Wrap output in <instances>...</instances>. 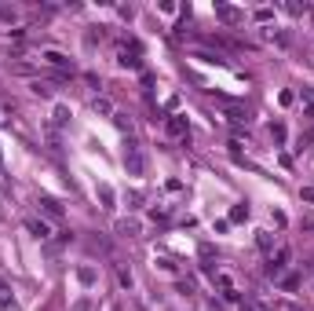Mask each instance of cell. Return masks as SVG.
Segmentation results:
<instances>
[{"label": "cell", "instance_id": "ffe728a7", "mask_svg": "<svg viewBox=\"0 0 314 311\" xmlns=\"http://www.w3.org/2000/svg\"><path fill=\"white\" fill-rule=\"evenodd\" d=\"M241 311H252V307H241Z\"/></svg>", "mask_w": 314, "mask_h": 311}, {"label": "cell", "instance_id": "8992f818", "mask_svg": "<svg viewBox=\"0 0 314 311\" xmlns=\"http://www.w3.org/2000/svg\"><path fill=\"white\" fill-rule=\"evenodd\" d=\"M300 110H303V117L307 121H314V88H300Z\"/></svg>", "mask_w": 314, "mask_h": 311}, {"label": "cell", "instance_id": "30bf717a", "mask_svg": "<svg viewBox=\"0 0 314 311\" xmlns=\"http://www.w3.org/2000/svg\"><path fill=\"white\" fill-rule=\"evenodd\" d=\"M256 245L263 249V253H271V249H274V238H271V231H256Z\"/></svg>", "mask_w": 314, "mask_h": 311}, {"label": "cell", "instance_id": "7c38bea8", "mask_svg": "<svg viewBox=\"0 0 314 311\" xmlns=\"http://www.w3.org/2000/svg\"><path fill=\"white\" fill-rule=\"evenodd\" d=\"M114 121H117L121 132H132V117H128V114H114Z\"/></svg>", "mask_w": 314, "mask_h": 311}, {"label": "cell", "instance_id": "d6986e66", "mask_svg": "<svg viewBox=\"0 0 314 311\" xmlns=\"http://www.w3.org/2000/svg\"><path fill=\"white\" fill-rule=\"evenodd\" d=\"M271 15H274L271 8H259V11H256V22H267V19H271Z\"/></svg>", "mask_w": 314, "mask_h": 311}, {"label": "cell", "instance_id": "8fae6325", "mask_svg": "<svg viewBox=\"0 0 314 311\" xmlns=\"http://www.w3.org/2000/svg\"><path fill=\"white\" fill-rule=\"evenodd\" d=\"M168 132H172V136H186V121H183L179 114H176V117H168Z\"/></svg>", "mask_w": 314, "mask_h": 311}, {"label": "cell", "instance_id": "5bb4252c", "mask_svg": "<svg viewBox=\"0 0 314 311\" xmlns=\"http://www.w3.org/2000/svg\"><path fill=\"white\" fill-rule=\"evenodd\" d=\"M29 88H33V92H37V96H51V88H48V84H44V81H33V84H29Z\"/></svg>", "mask_w": 314, "mask_h": 311}, {"label": "cell", "instance_id": "3957f363", "mask_svg": "<svg viewBox=\"0 0 314 311\" xmlns=\"http://www.w3.org/2000/svg\"><path fill=\"white\" fill-rule=\"evenodd\" d=\"M40 59L48 62V66H59V70H66V73H73V70H77L73 62H70L66 55H62V52H55V48H44V52H40Z\"/></svg>", "mask_w": 314, "mask_h": 311}, {"label": "cell", "instance_id": "52a82bcc", "mask_svg": "<svg viewBox=\"0 0 314 311\" xmlns=\"http://www.w3.org/2000/svg\"><path fill=\"white\" fill-rule=\"evenodd\" d=\"M40 209H44V212H48V216H51V220H59V216H62V205H59V201H55V198H40Z\"/></svg>", "mask_w": 314, "mask_h": 311}, {"label": "cell", "instance_id": "ba28073f", "mask_svg": "<svg viewBox=\"0 0 314 311\" xmlns=\"http://www.w3.org/2000/svg\"><path fill=\"white\" fill-rule=\"evenodd\" d=\"M227 117L234 124H248V110H245V106H227Z\"/></svg>", "mask_w": 314, "mask_h": 311}, {"label": "cell", "instance_id": "4fadbf2b", "mask_svg": "<svg viewBox=\"0 0 314 311\" xmlns=\"http://www.w3.org/2000/svg\"><path fill=\"white\" fill-rule=\"evenodd\" d=\"M70 121V110L66 106H55V124H66Z\"/></svg>", "mask_w": 314, "mask_h": 311}, {"label": "cell", "instance_id": "9a60e30c", "mask_svg": "<svg viewBox=\"0 0 314 311\" xmlns=\"http://www.w3.org/2000/svg\"><path fill=\"white\" fill-rule=\"evenodd\" d=\"M95 110L99 114H114V106H110V99H95Z\"/></svg>", "mask_w": 314, "mask_h": 311}, {"label": "cell", "instance_id": "277c9868", "mask_svg": "<svg viewBox=\"0 0 314 311\" xmlns=\"http://www.w3.org/2000/svg\"><path fill=\"white\" fill-rule=\"evenodd\" d=\"M216 19H223L227 26H238V22H245V11L230 8V4H216Z\"/></svg>", "mask_w": 314, "mask_h": 311}, {"label": "cell", "instance_id": "ac0fdd59", "mask_svg": "<svg viewBox=\"0 0 314 311\" xmlns=\"http://www.w3.org/2000/svg\"><path fill=\"white\" fill-rule=\"evenodd\" d=\"M117 278H121V286H124V289H132V275H128V271H117Z\"/></svg>", "mask_w": 314, "mask_h": 311}, {"label": "cell", "instance_id": "7a4b0ae2", "mask_svg": "<svg viewBox=\"0 0 314 311\" xmlns=\"http://www.w3.org/2000/svg\"><path fill=\"white\" fill-rule=\"evenodd\" d=\"M289 260H292V249L281 245L278 256H271V263H267V278H281V275H285V268H289Z\"/></svg>", "mask_w": 314, "mask_h": 311}, {"label": "cell", "instance_id": "2e32d148", "mask_svg": "<svg viewBox=\"0 0 314 311\" xmlns=\"http://www.w3.org/2000/svg\"><path fill=\"white\" fill-rule=\"evenodd\" d=\"M245 216H248V209H245V205H234V212H230V220H245Z\"/></svg>", "mask_w": 314, "mask_h": 311}, {"label": "cell", "instance_id": "6da1fadb", "mask_svg": "<svg viewBox=\"0 0 314 311\" xmlns=\"http://www.w3.org/2000/svg\"><path fill=\"white\" fill-rule=\"evenodd\" d=\"M124 168H128V176H143V150H139V143H132V139H128V147H124Z\"/></svg>", "mask_w": 314, "mask_h": 311}, {"label": "cell", "instance_id": "5b68a950", "mask_svg": "<svg viewBox=\"0 0 314 311\" xmlns=\"http://www.w3.org/2000/svg\"><path fill=\"white\" fill-rule=\"evenodd\" d=\"M121 66L124 70H139V66H143V59H139V44H132V48H121Z\"/></svg>", "mask_w": 314, "mask_h": 311}, {"label": "cell", "instance_id": "e0dca14e", "mask_svg": "<svg viewBox=\"0 0 314 311\" xmlns=\"http://www.w3.org/2000/svg\"><path fill=\"white\" fill-rule=\"evenodd\" d=\"M81 282L91 286V282H95V271H91V268H81Z\"/></svg>", "mask_w": 314, "mask_h": 311}, {"label": "cell", "instance_id": "9c48e42d", "mask_svg": "<svg viewBox=\"0 0 314 311\" xmlns=\"http://www.w3.org/2000/svg\"><path fill=\"white\" fill-rule=\"evenodd\" d=\"M26 227H29V231H33V235H37V238H48V235H51V227H48V224H44V220H26Z\"/></svg>", "mask_w": 314, "mask_h": 311}]
</instances>
